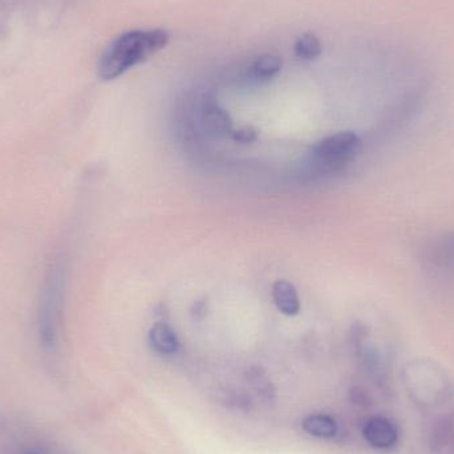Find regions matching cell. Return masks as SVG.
Listing matches in <instances>:
<instances>
[{
    "mask_svg": "<svg viewBox=\"0 0 454 454\" xmlns=\"http://www.w3.org/2000/svg\"><path fill=\"white\" fill-rule=\"evenodd\" d=\"M363 141L355 132H339L323 138L311 149V161L319 172L336 173L362 153Z\"/></svg>",
    "mask_w": 454,
    "mask_h": 454,
    "instance_id": "3",
    "label": "cell"
},
{
    "mask_svg": "<svg viewBox=\"0 0 454 454\" xmlns=\"http://www.w3.org/2000/svg\"><path fill=\"white\" fill-rule=\"evenodd\" d=\"M282 69V58L278 55H263L254 61L250 68L251 79L259 82H270Z\"/></svg>",
    "mask_w": 454,
    "mask_h": 454,
    "instance_id": "10",
    "label": "cell"
},
{
    "mask_svg": "<svg viewBox=\"0 0 454 454\" xmlns=\"http://www.w3.org/2000/svg\"><path fill=\"white\" fill-rule=\"evenodd\" d=\"M403 378L411 396L421 404L436 405L452 396V383L436 363L412 360L405 365Z\"/></svg>",
    "mask_w": 454,
    "mask_h": 454,
    "instance_id": "2",
    "label": "cell"
},
{
    "mask_svg": "<svg viewBox=\"0 0 454 454\" xmlns=\"http://www.w3.org/2000/svg\"><path fill=\"white\" fill-rule=\"evenodd\" d=\"M294 51L301 60L314 61L322 55V43L317 39V35L312 34V32H306V34L298 37L295 45H294Z\"/></svg>",
    "mask_w": 454,
    "mask_h": 454,
    "instance_id": "11",
    "label": "cell"
},
{
    "mask_svg": "<svg viewBox=\"0 0 454 454\" xmlns=\"http://www.w3.org/2000/svg\"><path fill=\"white\" fill-rule=\"evenodd\" d=\"M232 137H234L235 141H239V143H253L256 138V132L253 128H242V129L234 132Z\"/></svg>",
    "mask_w": 454,
    "mask_h": 454,
    "instance_id": "13",
    "label": "cell"
},
{
    "mask_svg": "<svg viewBox=\"0 0 454 454\" xmlns=\"http://www.w3.org/2000/svg\"><path fill=\"white\" fill-rule=\"evenodd\" d=\"M168 43L169 34L162 28L125 32L116 37L98 59V77L104 82L117 79L164 50Z\"/></svg>",
    "mask_w": 454,
    "mask_h": 454,
    "instance_id": "1",
    "label": "cell"
},
{
    "mask_svg": "<svg viewBox=\"0 0 454 454\" xmlns=\"http://www.w3.org/2000/svg\"><path fill=\"white\" fill-rule=\"evenodd\" d=\"M20 454H45V453H43L42 450H23V452H21Z\"/></svg>",
    "mask_w": 454,
    "mask_h": 454,
    "instance_id": "14",
    "label": "cell"
},
{
    "mask_svg": "<svg viewBox=\"0 0 454 454\" xmlns=\"http://www.w3.org/2000/svg\"><path fill=\"white\" fill-rule=\"evenodd\" d=\"M452 419H453V423H454V415H452Z\"/></svg>",
    "mask_w": 454,
    "mask_h": 454,
    "instance_id": "15",
    "label": "cell"
},
{
    "mask_svg": "<svg viewBox=\"0 0 454 454\" xmlns=\"http://www.w3.org/2000/svg\"><path fill=\"white\" fill-rule=\"evenodd\" d=\"M301 427L306 434L317 439H333L339 431L338 423L331 416L322 413L307 416Z\"/></svg>",
    "mask_w": 454,
    "mask_h": 454,
    "instance_id": "9",
    "label": "cell"
},
{
    "mask_svg": "<svg viewBox=\"0 0 454 454\" xmlns=\"http://www.w3.org/2000/svg\"><path fill=\"white\" fill-rule=\"evenodd\" d=\"M424 270L440 279H454V230L434 235L421 248Z\"/></svg>",
    "mask_w": 454,
    "mask_h": 454,
    "instance_id": "4",
    "label": "cell"
},
{
    "mask_svg": "<svg viewBox=\"0 0 454 454\" xmlns=\"http://www.w3.org/2000/svg\"><path fill=\"white\" fill-rule=\"evenodd\" d=\"M248 380H250L251 387H253L254 391L258 394L261 399L267 403L274 400V389H272L271 383H270L269 379L266 378L264 373L259 372L258 370L250 371Z\"/></svg>",
    "mask_w": 454,
    "mask_h": 454,
    "instance_id": "12",
    "label": "cell"
},
{
    "mask_svg": "<svg viewBox=\"0 0 454 454\" xmlns=\"http://www.w3.org/2000/svg\"><path fill=\"white\" fill-rule=\"evenodd\" d=\"M272 299L275 306L287 317H295L301 312L298 291L287 280H278L272 286Z\"/></svg>",
    "mask_w": 454,
    "mask_h": 454,
    "instance_id": "7",
    "label": "cell"
},
{
    "mask_svg": "<svg viewBox=\"0 0 454 454\" xmlns=\"http://www.w3.org/2000/svg\"><path fill=\"white\" fill-rule=\"evenodd\" d=\"M434 454H454V423L452 416H445L434 423L429 436Z\"/></svg>",
    "mask_w": 454,
    "mask_h": 454,
    "instance_id": "6",
    "label": "cell"
},
{
    "mask_svg": "<svg viewBox=\"0 0 454 454\" xmlns=\"http://www.w3.org/2000/svg\"><path fill=\"white\" fill-rule=\"evenodd\" d=\"M149 343L161 355H175L180 348V340L175 330L167 323H156L149 331Z\"/></svg>",
    "mask_w": 454,
    "mask_h": 454,
    "instance_id": "8",
    "label": "cell"
},
{
    "mask_svg": "<svg viewBox=\"0 0 454 454\" xmlns=\"http://www.w3.org/2000/svg\"><path fill=\"white\" fill-rule=\"evenodd\" d=\"M363 436L376 450H389L399 439L396 427L386 418H373L365 423Z\"/></svg>",
    "mask_w": 454,
    "mask_h": 454,
    "instance_id": "5",
    "label": "cell"
}]
</instances>
